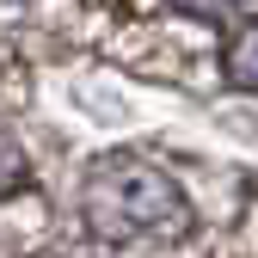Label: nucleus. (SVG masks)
<instances>
[{
  "label": "nucleus",
  "instance_id": "3",
  "mask_svg": "<svg viewBox=\"0 0 258 258\" xmlns=\"http://www.w3.org/2000/svg\"><path fill=\"white\" fill-rule=\"evenodd\" d=\"M178 13H197V19H228V13H240L246 0H172Z\"/></svg>",
  "mask_w": 258,
  "mask_h": 258
},
{
  "label": "nucleus",
  "instance_id": "2",
  "mask_svg": "<svg viewBox=\"0 0 258 258\" xmlns=\"http://www.w3.org/2000/svg\"><path fill=\"white\" fill-rule=\"evenodd\" d=\"M228 80L258 92V19H252V25H240L234 37H228Z\"/></svg>",
  "mask_w": 258,
  "mask_h": 258
},
{
  "label": "nucleus",
  "instance_id": "1",
  "mask_svg": "<svg viewBox=\"0 0 258 258\" xmlns=\"http://www.w3.org/2000/svg\"><path fill=\"white\" fill-rule=\"evenodd\" d=\"M80 203H86V228L111 246H166V240L190 234L184 190L160 166L129 160V154H111V160L92 166Z\"/></svg>",
  "mask_w": 258,
  "mask_h": 258
}]
</instances>
